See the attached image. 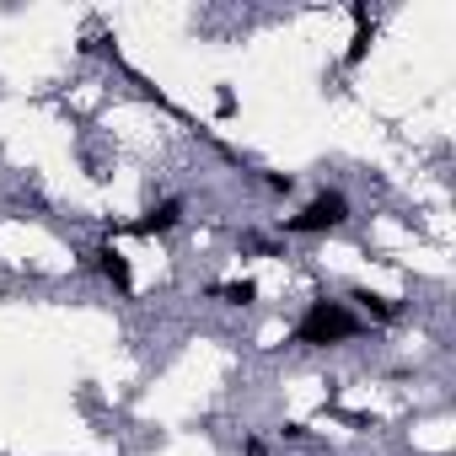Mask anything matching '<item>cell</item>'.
I'll list each match as a JSON object with an SVG mask.
<instances>
[{
  "label": "cell",
  "mask_w": 456,
  "mask_h": 456,
  "mask_svg": "<svg viewBox=\"0 0 456 456\" xmlns=\"http://www.w3.org/2000/svg\"><path fill=\"white\" fill-rule=\"evenodd\" d=\"M354 333H365V322L349 312V301H328V296L312 301L306 317L296 322V344H306V349H328V344H344Z\"/></svg>",
  "instance_id": "1"
},
{
  "label": "cell",
  "mask_w": 456,
  "mask_h": 456,
  "mask_svg": "<svg viewBox=\"0 0 456 456\" xmlns=\"http://www.w3.org/2000/svg\"><path fill=\"white\" fill-rule=\"evenodd\" d=\"M177 220H183V199H161L156 209H145V215L134 220V232H140V237H161V232H172Z\"/></svg>",
  "instance_id": "3"
},
{
  "label": "cell",
  "mask_w": 456,
  "mask_h": 456,
  "mask_svg": "<svg viewBox=\"0 0 456 456\" xmlns=\"http://www.w3.org/2000/svg\"><path fill=\"white\" fill-rule=\"evenodd\" d=\"M344 220H349V199L333 188V193H317L301 215H290L285 232H290V237H322V232H338Z\"/></svg>",
  "instance_id": "2"
}]
</instances>
